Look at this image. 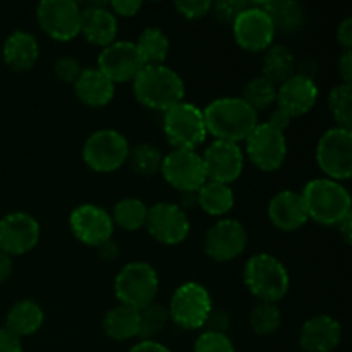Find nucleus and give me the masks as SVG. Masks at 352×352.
I'll return each mask as SVG.
<instances>
[{
	"instance_id": "1",
	"label": "nucleus",
	"mask_w": 352,
	"mask_h": 352,
	"mask_svg": "<svg viewBox=\"0 0 352 352\" xmlns=\"http://www.w3.org/2000/svg\"><path fill=\"white\" fill-rule=\"evenodd\" d=\"M206 133L213 134L217 140L237 143L246 140L251 131L258 126V113L243 98L213 100L203 110Z\"/></svg>"
},
{
	"instance_id": "2",
	"label": "nucleus",
	"mask_w": 352,
	"mask_h": 352,
	"mask_svg": "<svg viewBox=\"0 0 352 352\" xmlns=\"http://www.w3.org/2000/svg\"><path fill=\"white\" fill-rule=\"evenodd\" d=\"M134 96L141 105L167 112L170 107L184 102V81L174 69L162 65H144L133 81Z\"/></svg>"
},
{
	"instance_id": "3",
	"label": "nucleus",
	"mask_w": 352,
	"mask_h": 352,
	"mask_svg": "<svg viewBox=\"0 0 352 352\" xmlns=\"http://www.w3.org/2000/svg\"><path fill=\"white\" fill-rule=\"evenodd\" d=\"M308 219L322 226H339L351 215V195L340 182L330 179H315L301 192Z\"/></svg>"
},
{
	"instance_id": "4",
	"label": "nucleus",
	"mask_w": 352,
	"mask_h": 352,
	"mask_svg": "<svg viewBox=\"0 0 352 352\" xmlns=\"http://www.w3.org/2000/svg\"><path fill=\"white\" fill-rule=\"evenodd\" d=\"M244 284L261 302H275L285 298L291 285L287 268L280 260L267 253L251 256L244 265Z\"/></svg>"
},
{
	"instance_id": "5",
	"label": "nucleus",
	"mask_w": 352,
	"mask_h": 352,
	"mask_svg": "<svg viewBox=\"0 0 352 352\" xmlns=\"http://www.w3.org/2000/svg\"><path fill=\"white\" fill-rule=\"evenodd\" d=\"M158 275L151 265L144 261H131L124 265L113 282V292L120 305L143 309L153 305L158 294Z\"/></svg>"
},
{
	"instance_id": "6",
	"label": "nucleus",
	"mask_w": 352,
	"mask_h": 352,
	"mask_svg": "<svg viewBox=\"0 0 352 352\" xmlns=\"http://www.w3.org/2000/svg\"><path fill=\"white\" fill-rule=\"evenodd\" d=\"M164 133L174 150H196L206 140L203 110L181 102L164 112Z\"/></svg>"
},
{
	"instance_id": "7",
	"label": "nucleus",
	"mask_w": 352,
	"mask_h": 352,
	"mask_svg": "<svg viewBox=\"0 0 352 352\" xmlns=\"http://www.w3.org/2000/svg\"><path fill=\"white\" fill-rule=\"evenodd\" d=\"M212 309V296L205 285L186 282L175 289L167 311L179 329L199 330L205 327Z\"/></svg>"
},
{
	"instance_id": "8",
	"label": "nucleus",
	"mask_w": 352,
	"mask_h": 352,
	"mask_svg": "<svg viewBox=\"0 0 352 352\" xmlns=\"http://www.w3.org/2000/svg\"><path fill=\"white\" fill-rule=\"evenodd\" d=\"M129 151L124 134L113 129H100L85 141L82 160L91 170L109 174L126 164Z\"/></svg>"
},
{
	"instance_id": "9",
	"label": "nucleus",
	"mask_w": 352,
	"mask_h": 352,
	"mask_svg": "<svg viewBox=\"0 0 352 352\" xmlns=\"http://www.w3.org/2000/svg\"><path fill=\"white\" fill-rule=\"evenodd\" d=\"M316 162L330 181H347L352 175V133L332 127L316 144Z\"/></svg>"
},
{
	"instance_id": "10",
	"label": "nucleus",
	"mask_w": 352,
	"mask_h": 352,
	"mask_svg": "<svg viewBox=\"0 0 352 352\" xmlns=\"http://www.w3.org/2000/svg\"><path fill=\"white\" fill-rule=\"evenodd\" d=\"M36 19L57 41H69L81 33V7L74 0H43L36 7Z\"/></svg>"
},
{
	"instance_id": "11",
	"label": "nucleus",
	"mask_w": 352,
	"mask_h": 352,
	"mask_svg": "<svg viewBox=\"0 0 352 352\" xmlns=\"http://www.w3.org/2000/svg\"><path fill=\"white\" fill-rule=\"evenodd\" d=\"M160 172L165 181L181 192L198 191L208 181L203 158L196 150H172L164 157Z\"/></svg>"
},
{
	"instance_id": "12",
	"label": "nucleus",
	"mask_w": 352,
	"mask_h": 352,
	"mask_svg": "<svg viewBox=\"0 0 352 352\" xmlns=\"http://www.w3.org/2000/svg\"><path fill=\"white\" fill-rule=\"evenodd\" d=\"M244 143L248 157L260 170L275 172L284 165L287 157V141L284 133L272 129L268 124H258Z\"/></svg>"
},
{
	"instance_id": "13",
	"label": "nucleus",
	"mask_w": 352,
	"mask_h": 352,
	"mask_svg": "<svg viewBox=\"0 0 352 352\" xmlns=\"http://www.w3.org/2000/svg\"><path fill=\"white\" fill-rule=\"evenodd\" d=\"M144 227L155 241L165 244V246L181 244L191 230V223H189L184 210L179 205L167 201L155 203L153 206L148 208Z\"/></svg>"
},
{
	"instance_id": "14",
	"label": "nucleus",
	"mask_w": 352,
	"mask_h": 352,
	"mask_svg": "<svg viewBox=\"0 0 352 352\" xmlns=\"http://www.w3.org/2000/svg\"><path fill=\"white\" fill-rule=\"evenodd\" d=\"M232 31L236 43L243 50L253 54L270 48L275 38V28L270 17L256 2L251 3L236 17L232 23Z\"/></svg>"
},
{
	"instance_id": "15",
	"label": "nucleus",
	"mask_w": 352,
	"mask_h": 352,
	"mask_svg": "<svg viewBox=\"0 0 352 352\" xmlns=\"http://www.w3.org/2000/svg\"><path fill=\"white\" fill-rule=\"evenodd\" d=\"M246 246V229L234 219H222L215 222L205 237V253L219 263H227L239 258Z\"/></svg>"
},
{
	"instance_id": "16",
	"label": "nucleus",
	"mask_w": 352,
	"mask_h": 352,
	"mask_svg": "<svg viewBox=\"0 0 352 352\" xmlns=\"http://www.w3.org/2000/svg\"><path fill=\"white\" fill-rule=\"evenodd\" d=\"M69 227L79 243L98 248L100 244L112 239L116 226H113L110 213H107L102 206L85 203L72 210L71 217H69Z\"/></svg>"
},
{
	"instance_id": "17",
	"label": "nucleus",
	"mask_w": 352,
	"mask_h": 352,
	"mask_svg": "<svg viewBox=\"0 0 352 352\" xmlns=\"http://www.w3.org/2000/svg\"><path fill=\"white\" fill-rule=\"evenodd\" d=\"M40 241V223L30 213L14 212L0 219V251L12 256L30 253Z\"/></svg>"
},
{
	"instance_id": "18",
	"label": "nucleus",
	"mask_w": 352,
	"mask_h": 352,
	"mask_svg": "<svg viewBox=\"0 0 352 352\" xmlns=\"http://www.w3.org/2000/svg\"><path fill=\"white\" fill-rule=\"evenodd\" d=\"M208 181L229 186L237 181L244 168V153L237 143L215 140L201 155Z\"/></svg>"
},
{
	"instance_id": "19",
	"label": "nucleus",
	"mask_w": 352,
	"mask_h": 352,
	"mask_svg": "<svg viewBox=\"0 0 352 352\" xmlns=\"http://www.w3.org/2000/svg\"><path fill=\"white\" fill-rule=\"evenodd\" d=\"M140 55L133 41L119 40L102 50L98 57V71L103 72L113 85L134 81L138 72L143 69Z\"/></svg>"
},
{
	"instance_id": "20",
	"label": "nucleus",
	"mask_w": 352,
	"mask_h": 352,
	"mask_svg": "<svg viewBox=\"0 0 352 352\" xmlns=\"http://www.w3.org/2000/svg\"><path fill=\"white\" fill-rule=\"evenodd\" d=\"M318 100V86L306 74H294L277 88V109L291 119L308 113Z\"/></svg>"
},
{
	"instance_id": "21",
	"label": "nucleus",
	"mask_w": 352,
	"mask_h": 352,
	"mask_svg": "<svg viewBox=\"0 0 352 352\" xmlns=\"http://www.w3.org/2000/svg\"><path fill=\"white\" fill-rule=\"evenodd\" d=\"M117 17L109 9V3L93 2L81 9V33L91 45L109 47L117 40Z\"/></svg>"
},
{
	"instance_id": "22",
	"label": "nucleus",
	"mask_w": 352,
	"mask_h": 352,
	"mask_svg": "<svg viewBox=\"0 0 352 352\" xmlns=\"http://www.w3.org/2000/svg\"><path fill=\"white\" fill-rule=\"evenodd\" d=\"M342 340V327L329 315L313 316L301 327L299 346L305 352H332Z\"/></svg>"
},
{
	"instance_id": "23",
	"label": "nucleus",
	"mask_w": 352,
	"mask_h": 352,
	"mask_svg": "<svg viewBox=\"0 0 352 352\" xmlns=\"http://www.w3.org/2000/svg\"><path fill=\"white\" fill-rule=\"evenodd\" d=\"M268 219L278 230L284 232H294L301 229L309 220L301 192L291 189L277 192L268 203Z\"/></svg>"
},
{
	"instance_id": "24",
	"label": "nucleus",
	"mask_w": 352,
	"mask_h": 352,
	"mask_svg": "<svg viewBox=\"0 0 352 352\" xmlns=\"http://www.w3.org/2000/svg\"><path fill=\"white\" fill-rule=\"evenodd\" d=\"M76 96L88 107H105L116 95V85L96 67L82 69L74 82Z\"/></svg>"
},
{
	"instance_id": "25",
	"label": "nucleus",
	"mask_w": 352,
	"mask_h": 352,
	"mask_svg": "<svg viewBox=\"0 0 352 352\" xmlns=\"http://www.w3.org/2000/svg\"><path fill=\"white\" fill-rule=\"evenodd\" d=\"M3 62L12 71H30L40 57V45L28 31H14L9 34L2 48Z\"/></svg>"
},
{
	"instance_id": "26",
	"label": "nucleus",
	"mask_w": 352,
	"mask_h": 352,
	"mask_svg": "<svg viewBox=\"0 0 352 352\" xmlns=\"http://www.w3.org/2000/svg\"><path fill=\"white\" fill-rule=\"evenodd\" d=\"M43 309L40 305L31 299H23L17 301L7 313L6 329L17 339L21 337H30L36 333L43 325Z\"/></svg>"
},
{
	"instance_id": "27",
	"label": "nucleus",
	"mask_w": 352,
	"mask_h": 352,
	"mask_svg": "<svg viewBox=\"0 0 352 352\" xmlns=\"http://www.w3.org/2000/svg\"><path fill=\"white\" fill-rule=\"evenodd\" d=\"M270 17L275 33H296L305 24V9L301 3L292 0H270V2H256Z\"/></svg>"
},
{
	"instance_id": "28",
	"label": "nucleus",
	"mask_w": 352,
	"mask_h": 352,
	"mask_svg": "<svg viewBox=\"0 0 352 352\" xmlns=\"http://www.w3.org/2000/svg\"><path fill=\"white\" fill-rule=\"evenodd\" d=\"M296 60L292 52L284 45H272L270 48L265 50L263 62H261V72L267 81L272 85L280 86L282 82L287 81L289 78L294 76Z\"/></svg>"
},
{
	"instance_id": "29",
	"label": "nucleus",
	"mask_w": 352,
	"mask_h": 352,
	"mask_svg": "<svg viewBox=\"0 0 352 352\" xmlns=\"http://www.w3.org/2000/svg\"><path fill=\"white\" fill-rule=\"evenodd\" d=\"M140 330V311L129 306L119 305L110 309L103 318V332L112 340H129L138 337Z\"/></svg>"
},
{
	"instance_id": "30",
	"label": "nucleus",
	"mask_w": 352,
	"mask_h": 352,
	"mask_svg": "<svg viewBox=\"0 0 352 352\" xmlns=\"http://www.w3.org/2000/svg\"><path fill=\"white\" fill-rule=\"evenodd\" d=\"M198 195V206L203 212L212 217H222L229 213L234 206V192L230 186L222 182L206 181L201 188L196 191Z\"/></svg>"
},
{
	"instance_id": "31",
	"label": "nucleus",
	"mask_w": 352,
	"mask_h": 352,
	"mask_svg": "<svg viewBox=\"0 0 352 352\" xmlns=\"http://www.w3.org/2000/svg\"><path fill=\"white\" fill-rule=\"evenodd\" d=\"M143 65H162L167 58L170 43L160 28H146L134 43Z\"/></svg>"
},
{
	"instance_id": "32",
	"label": "nucleus",
	"mask_w": 352,
	"mask_h": 352,
	"mask_svg": "<svg viewBox=\"0 0 352 352\" xmlns=\"http://www.w3.org/2000/svg\"><path fill=\"white\" fill-rule=\"evenodd\" d=\"M148 206L138 198H124L113 206L112 222L124 230H140L146 223Z\"/></svg>"
},
{
	"instance_id": "33",
	"label": "nucleus",
	"mask_w": 352,
	"mask_h": 352,
	"mask_svg": "<svg viewBox=\"0 0 352 352\" xmlns=\"http://www.w3.org/2000/svg\"><path fill=\"white\" fill-rule=\"evenodd\" d=\"M127 162H129L134 174L141 175V177H153L155 174L160 172L164 155H162V151L155 144L143 143L138 144V146H134L129 151Z\"/></svg>"
},
{
	"instance_id": "34",
	"label": "nucleus",
	"mask_w": 352,
	"mask_h": 352,
	"mask_svg": "<svg viewBox=\"0 0 352 352\" xmlns=\"http://www.w3.org/2000/svg\"><path fill=\"white\" fill-rule=\"evenodd\" d=\"M241 98L258 113L260 110H267L274 105L275 100H277V86L272 85L270 81H267L261 76L260 78H253L246 85Z\"/></svg>"
},
{
	"instance_id": "35",
	"label": "nucleus",
	"mask_w": 352,
	"mask_h": 352,
	"mask_svg": "<svg viewBox=\"0 0 352 352\" xmlns=\"http://www.w3.org/2000/svg\"><path fill=\"white\" fill-rule=\"evenodd\" d=\"M251 329L258 336H272L282 323V313L275 302H258L250 315Z\"/></svg>"
},
{
	"instance_id": "36",
	"label": "nucleus",
	"mask_w": 352,
	"mask_h": 352,
	"mask_svg": "<svg viewBox=\"0 0 352 352\" xmlns=\"http://www.w3.org/2000/svg\"><path fill=\"white\" fill-rule=\"evenodd\" d=\"M329 109L337 127L349 129L352 126V89L351 85H337L329 93Z\"/></svg>"
},
{
	"instance_id": "37",
	"label": "nucleus",
	"mask_w": 352,
	"mask_h": 352,
	"mask_svg": "<svg viewBox=\"0 0 352 352\" xmlns=\"http://www.w3.org/2000/svg\"><path fill=\"white\" fill-rule=\"evenodd\" d=\"M167 308L160 305H150L146 308L140 309V330L138 337L141 340H153L155 336L162 332L168 323Z\"/></svg>"
},
{
	"instance_id": "38",
	"label": "nucleus",
	"mask_w": 352,
	"mask_h": 352,
	"mask_svg": "<svg viewBox=\"0 0 352 352\" xmlns=\"http://www.w3.org/2000/svg\"><path fill=\"white\" fill-rule=\"evenodd\" d=\"M195 352H236V347L226 333L205 330L196 339Z\"/></svg>"
},
{
	"instance_id": "39",
	"label": "nucleus",
	"mask_w": 352,
	"mask_h": 352,
	"mask_svg": "<svg viewBox=\"0 0 352 352\" xmlns=\"http://www.w3.org/2000/svg\"><path fill=\"white\" fill-rule=\"evenodd\" d=\"M253 2H246V0H222V2H215L212 9L215 10V16L220 23L232 24L236 17L243 12L244 9L251 6Z\"/></svg>"
},
{
	"instance_id": "40",
	"label": "nucleus",
	"mask_w": 352,
	"mask_h": 352,
	"mask_svg": "<svg viewBox=\"0 0 352 352\" xmlns=\"http://www.w3.org/2000/svg\"><path fill=\"white\" fill-rule=\"evenodd\" d=\"M212 6L213 2H210V0H177V2L174 3L175 10L189 21H196L205 17L206 14L212 10Z\"/></svg>"
},
{
	"instance_id": "41",
	"label": "nucleus",
	"mask_w": 352,
	"mask_h": 352,
	"mask_svg": "<svg viewBox=\"0 0 352 352\" xmlns=\"http://www.w3.org/2000/svg\"><path fill=\"white\" fill-rule=\"evenodd\" d=\"M55 76L60 79L62 82H69V85H74L76 79L81 74L82 67L74 57H60L57 58L54 65Z\"/></svg>"
},
{
	"instance_id": "42",
	"label": "nucleus",
	"mask_w": 352,
	"mask_h": 352,
	"mask_svg": "<svg viewBox=\"0 0 352 352\" xmlns=\"http://www.w3.org/2000/svg\"><path fill=\"white\" fill-rule=\"evenodd\" d=\"M109 7L112 9L113 16L133 17L140 12L143 3L140 0H113V2L109 3Z\"/></svg>"
},
{
	"instance_id": "43",
	"label": "nucleus",
	"mask_w": 352,
	"mask_h": 352,
	"mask_svg": "<svg viewBox=\"0 0 352 352\" xmlns=\"http://www.w3.org/2000/svg\"><path fill=\"white\" fill-rule=\"evenodd\" d=\"M229 315L220 309H212L210 313L208 320H206L205 327L208 332H220V333H226L227 327H229Z\"/></svg>"
},
{
	"instance_id": "44",
	"label": "nucleus",
	"mask_w": 352,
	"mask_h": 352,
	"mask_svg": "<svg viewBox=\"0 0 352 352\" xmlns=\"http://www.w3.org/2000/svg\"><path fill=\"white\" fill-rule=\"evenodd\" d=\"M0 352H23L21 339L12 336L7 329H0Z\"/></svg>"
},
{
	"instance_id": "45",
	"label": "nucleus",
	"mask_w": 352,
	"mask_h": 352,
	"mask_svg": "<svg viewBox=\"0 0 352 352\" xmlns=\"http://www.w3.org/2000/svg\"><path fill=\"white\" fill-rule=\"evenodd\" d=\"M291 120L292 119L284 112V110L275 109L274 112L270 113V117H268V120L265 124H268L272 129L278 131V133H284V131L289 127V124H291Z\"/></svg>"
},
{
	"instance_id": "46",
	"label": "nucleus",
	"mask_w": 352,
	"mask_h": 352,
	"mask_svg": "<svg viewBox=\"0 0 352 352\" xmlns=\"http://www.w3.org/2000/svg\"><path fill=\"white\" fill-rule=\"evenodd\" d=\"M337 40L346 50L352 48V17H346L337 28Z\"/></svg>"
},
{
	"instance_id": "47",
	"label": "nucleus",
	"mask_w": 352,
	"mask_h": 352,
	"mask_svg": "<svg viewBox=\"0 0 352 352\" xmlns=\"http://www.w3.org/2000/svg\"><path fill=\"white\" fill-rule=\"evenodd\" d=\"M339 74L344 85H351L352 81V50H344L339 58Z\"/></svg>"
},
{
	"instance_id": "48",
	"label": "nucleus",
	"mask_w": 352,
	"mask_h": 352,
	"mask_svg": "<svg viewBox=\"0 0 352 352\" xmlns=\"http://www.w3.org/2000/svg\"><path fill=\"white\" fill-rule=\"evenodd\" d=\"M129 352H172L164 344L157 342V340H141L136 346L131 347Z\"/></svg>"
},
{
	"instance_id": "49",
	"label": "nucleus",
	"mask_w": 352,
	"mask_h": 352,
	"mask_svg": "<svg viewBox=\"0 0 352 352\" xmlns=\"http://www.w3.org/2000/svg\"><path fill=\"white\" fill-rule=\"evenodd\" d=\"M96 250H98V254L103 258V260H109V261L116 260L117 254H119V246H117L112 239L107 241V243H103V244H100Z\"/></svg>"
},
{
	"instance_id": "50",
	"label": "nucleus",
	"mask_w": 352,
	"mask_h": 352,
	"mask_svg": "<svg viewBox=\"0 0 352 352\" xmlns=\"http://www.w3.org/2000/svg\"><path fill=\"white\" fill-rule=\"evenodd\" d=\"M10 274H12V258L0 251V284H3Z\"/></svg>"
},
{
	"instance_id": "51",
	"label": "nucleus",
	"mask_w": 352,
	"mask_h": 352,
	"mask_svg": "<svg viewBox=\"0 0 352 352\" xmlns=\"http://www.w3.org/2000/svg\"><path fill=\"white\" fill-rule=\"evenodd\" d=\"M337 227H339V232L340 236H342L344 243L351 244L352 243V213L351 215H347Z\"/></svg>"
},
{
	"instance_id": "52",
	"label": "nucleus",
	"mask_w": 352,
	"mask_h": 352,
	"mask_svg": "<svg viewBox=\"0 0 352 352\" xmlns=\"http://www.w3.org/2000/svg\"><path fill=\"white\" fill-rule=\"evenodd\" d=\"M195 206H198V195H196V191H191V192H182V210L186 208H195Z\"/></svg>"
}]
</instances>
